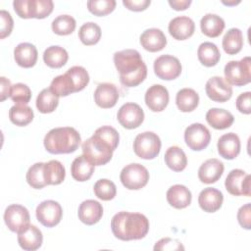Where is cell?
<instances>
[{
	"label": "cell",
	"mask_w": 251,
	"mask_h": 251,
	"mask_svg": "<svg viewBox=\"0 0 251 251\" xmlns=\"http://www.w3.org/2000/svg\"><path fill=\"white\" fill-rule=\"evenodd\" d=\"M119 140L120 135L116 128L110 126L98 127L94 134L82 143L83 155L94 166L105 165L112 159Z\"/></svg>",
	"instance_id": "cell-1"
},
{
	"label": "cell",
	"mask_w": 251,
	"mask_h": 251,
	"mask_svg": "<svg viewBox=\"0 0 251 251\" xmlns=\"http://www.w3.org/2000/svg\"><path fill=\"white\" fill-rule=\"evenodd\" d=\"M113 60L123 85L134 87L146 78L147 67L137 50L126 49L118 51L114 54Z\"/></svg>",
	"instance_id": "cell-2"
},
{
	"label": "cell",
	"mask_w": 251,
	"mask_h": 251,
	"mask_svg": "<svg viewBox=\"0 0 251 251\" xmlns=\"http://www.w3.org/2000/svg\"><path fill=\"white\" fill-rule=\"evenodd\" d=\"M111 228L118 239L124 241L138 240L147 234L149 221L143 214L122 211L112 218Z\"/></svg>",
	"instance_id": "cell-3"
},
{
	"label": "cell",
	"mask_w": 251,
	"mask_h": 251,
	"mask_svg": "<svg viewBox=\"0 0 251 251\" xmlns=\"http://www.w3.org/2000/svg\"><path fill=\"white\" fill-rule=\"evenodd\" d=\"M80 141V135L75 128L63 126L49 130L43 143L45 149L51 154H69L78 148Z\"/></svg>",
	"instance_id": "cell-4"
},
{
	"label": "cell",
	"mask_w": 251,
	"mask_h": 251,
	"mask_svg": "<svg viewBox=\"0 0 251 251\" xmlns=\"http://www.w3.org/2000/svg\"><path fill=\"white\" fill-rule=\"evenodd\" d=\"M14 10L23 19H44L48 17L54 8L51 0H15Z\"/></svg>",
	"instance_id": "cell-5"
},
{
	"label": "cell",
	"mask_w": 251,
	"mask_h": 251,
	"mask_svg": "<svg viewBox=\"0 0 251 251\" xmlns=\"http://www.w3.org/2000/svg\"><path fill=\"white\" fill-rule=\"evenodd\" d=\"M225 77L227 83L242 86L251 81V59L244 57L239 61H229L225 66Z\"/></svg>",
	"instance_id": "cell-6"
},
{
	"label": "cell",
	"mask_w": 251,
	"mask_h": 251,
	"mask_svg": "<svg viewBox=\"0 0 251 251\" xmlns=\"http://www.w3.org/2000/svg\"><path fill=\"white\" fill-rule=\"evenodd\" d=\"M134 153L141 159L151 160L158 156L161 150L160 137L152 131H144L136 135L133 141Z\"/></svg>",
	"instance_id": "cell-7"
},
{
	"label": "cell",
	"mask_w": 251,
	"mask_h": 251,
	"mask_svg": "<svg viewBox=\"0 0 251 251\" xmlns=\"http://www.w3.org/2000/svg\"><path fill=\"white\" fill-rule=\"evenodd\" d=\"M120 179L126 188L138 190L147 184L149 180V173L144 166L133 163L126 165L122 170Z\"/></svg>",
	"instance_id": "cell-8"
},
{
	"label": "cell",
	"mask_w": 251,
	"mask_h": 251,
	"mask_svg": "<svg viewBox=\"0 0 251 251\" xmlns=\"http://www.w3.org/2000/svg\"><path fill=\"white\" fill-rule=\"evenodd\" d=\"M28 210L19 204L9 205L4 213V221L8 228L13 232H21L29 226Z\"/></svg>",
	"instance_id": "cell-9"
},
{
	"label": "cell",
	"mask_w": 251,
	"mask_h": 251,
	"mask_svg": "<svg viewBox=\"0 0 251 251\" xmlns=\"http://www.w3.org/2000/svg\"><path fill=\"white\" fill-rule=\"evenodd\" d=\"M184 140L191 150L201 151L209 145L211 133L204 125L194 123L185 128Z\"/></svg>",
	"instance_id": "cell-10"
},
{
	"label": "cell",
	"mask_w": 251,
	"mask_h": 251,
	"mask_svg": "<svg viewBox=\"0 0 251 251\" xmlns=\"http://www.w3.org/2000/svg\"><path fill=\"white\" fill-rule=\"evenodd\" d=\"M37 221L46 227L57 226L63 216L61 205L54 200H45L41 202L35 211Z\"/></svg>",
	"instance_id": "cell-11"
},
{
	"label": "cell",
	"mask_w": 251,
	"mask_h": 251,
	"mask_svg": "<svg viewBox=\"0 0 251 251\" xmlns=\"http://www.w3.org/2000/svg\"><path fill=\"white\" fill-rule=\"evenodd\" d=\"M154 73L161 79H176L181 73V64L173 55H162L154 61Z\"/></svg>",
	"instance_id": "cell-12"
},
{
	"label": "cell",
	"mask_w": 251,
	"mask_h": 251,
	"mask_svg": "<svg viewBox=\"0 0 251 251\" xmlns=\"http://www.w3.org/2000/svg\"><path fill=\"white\" fill-rule=\"evenodd\" d=\"M250 175H247L243 170L234 169L229 172L226 178V189L234 196H250Z\"/></svg>",
	"instance_id": "cell-13"
},
{
	"label": "cell",
	"mask_w": 251,
	"mask_h": 251,
	"mask_svg": "<svg viewBox=\"0 0 251 251\" xmlns=\"http://www.w3.org/2000/svg\"><path fill=\"white\" fill-rule=\"evenodd\" d=\"M117 118L121 126L127 129L138 127L144 121V112L136 103H126L118 111Z\"/></svg>",
	"instance_id": "cell-14"
},
{
	"label": "cell",
	"mask_w": 251,
	"mask_h": 251,
	"mask_svg": "<svg viewBox=\"0 0 251 251\" xmlns=\"http://www.w3.org/2000/svg\"><path fill=\"white\" fill-rule=\"evenodd\" d=\"M207 96L215 102H226L232 96V88L222 76H212L205 86Z\"/></svg>",
	"instance_id": "cell-15"
},
{
	"label": "cell",
	"mask_w": 251,
	"mask_h": 251,
	"mask_svg": "<svg viewBox=\"0 0 251 251\" xmlns=\"http://www.w3.org/2000/svg\"><path fill=\"white\" fill-rule=\"evenodd\" d=\"M168 89L161 84L150 86L145 93V103L153 112H161L165 110L169 103Z\"/></svg>",
	"instance_id": "cell-16"
},
{
	"label": "cell",
	"mask_w": 251,
	"mask_h": 251,
	"mask_svg": "<svg viewBox=\"0 0 251 251\" xmlns=\"http://www.w3.org/2000/svg\"><path fill=\"white\" fill-rule=\"evenodd\" d=\"M119 100V91L115 84L110 82L99 83L94 91L95 103L103 108L108 109L114 107Z\"/></svg>",
	"instance_id": "cell-17"
},
{
	"label": "cell",
	"mask_w": 251,
	"mask_h": 251,
	"mask_svg": "<svg viewBox=\"0 0 251 251\" xmlns=\"http://www.w3.org/2000/svg\"><path fill=\"white\" fill-rule=\"evenodd\" d=\"M169 32L176 40H185L192 36L195 30L194 22L185 16L174 18L169 24Z\"/></svg>",
	"instance_id": "cell-18"
},
{
	"label": "cell",
	"mask_w": 251,
	"mask_h": 251,
	"mask_svg": "<svg viewBox=\"0 0 251 251\" xmlns=\"http://www.w3.org/2000/svg\"><path fill=\"white\" fill-rule=\"evenodd\" d=\"M77 215L80 222L87 226H92L102 218L103 207L98 201L88 199L79 205Z\"/></svg>",
	"instance_id": "cell-19"
},
{
	"label": "cell",
	"mask_w": 251,
	"mask_h": 251,
	"mask_svg": "<svg viewBox=\"0 0 251 251\" xmlns=\"http://www.w3.org/2000/svg\"><path fill=\"white\" fill-rule=\"evenodd\" d=\"M217 146L221 157L226 160H232L240 152V139L234 132H228L219 138Z\"/></svg>",
	"instance_id": "cell-20"
},
{
	"label": "cell",
	"mask_w": 251,
	"mask_h": 251,
	"mask_svg": "<svg viewBox=\"0 0 251 251\" xmlns=\"http://www.w3.org/2000/svg\"><path fill=\"white\" fill-rule=\"evenodd\" d=\"M224 170V164L220 160L216 158L208 159L200 166L198 170V177L202 182L211 184L220 179Z\"/></svg>",
	"instance_id": "cell-21"
},
{
	"label": "cell",
	"mask_w": 251,
	"mask_h": 251,
	"mask_svg": "<svg viewBox=\"0 0 251 251\" xmlns=\"http://www.w3.org/2000/svg\"><path fill=\"white\" fill-rule=\"evenodd\" d=\"M223 193L213 187L204 188L198 196V204L200 208L207 213H214L218 211L223 204Z\"/></svg>",
	"instance_id": "cell-22"
},
{
	"label": "cell",
	"mask_w": 251,
	"mask_h": 251,
	"mask_svg": "<svg viewBox=\"0 0 251 251\" xmlns=\"http://www.w3.org/2000/svg\"><path fill=\"white\" fill-rule=\"evenodd\" d=\"M141 46L149 52H158L167 45V38L159 28H148L140 35Z\"/></svg>",
	"instance_id": "cell-23"
},
{
	"label": "cell",
	"mask_w": 251,
	"mask_h": 251,
	"mask_svg": "<svg viewBox=\"0 0 251 251\" xmlns=\"http://www.w3.org/2000/svg\"><path fill=\"white\" fill-rule=\"evenodd\" d=\"M42 241V232L33 225H29L18 233V242L20 246L26 251H34L38 249L41 246Z\"/></svg>",
	"instance_id": "cell-24"
},
{
	"label": "cell",
	"mask_w": 251,
	"mask_h": 251,
	"mask_svg": "<svg viewBox=\"0 0 251 251\" xmlns=\"http://www.w3.org/2000/svg\"><path fill=\"white\" fill-rule=\"evenodd\" d=\"M37 49L28 42L18 44L14 49V59L16 63L23 68H31L37 61Z\"/></svg>",
	"instance_id": "cell-25"
},
{
	"label": "cell",
	"mask_w": 251,
	"mask_h": 251,
	"mask_svg": "<svg viewBox=\"0 0 251 251\" xmlns=\"http://www.w3.org/2000/svg\"><path fill=\"white\" fill-rule=\"evenodd\" d=\"M191 199L190 190L181 184H175L167 191V201L176 209L186 208L191 203Z\"/></svg>",
	"instance_id": "cell-26"
},
{
	"label": "cell",
	"mask_w": 251,
	"mask_h": 251,
	"mask_svg": "<svg viewBox=\"0 0 251 251\" xmlns=\"http://www.w3.org/2000/svg\"><path fill=\"white\" fill-rule=\"evenodd\" d=\"M206 121L216 129H226L232 125L234 118L230 112L225 109L212 108L206 113Z\"/></svg>",
	"instance_id": "cell-27"
},
{
	"label": "cell",
	"mask_w": 251,
	"mask_h": 251,
	"mask_svg": "<svg viewBox=\"0 0 251 251\" xmlns=\"http://www.w3.org/2000/svg\"><path fill=\"white\" fill-rule=\"evenodd\" d=\"M71 173L75 180L86 181L94 173V165L84 155H80L73 161Z\"/></svg>",
	"instance_id": "cell-28"
},
{
	"label": "cell",
	"mask_w": 251,
	"mask_h": 251,
	"mask_svg": "<svg viewBox=\"0 0 251 251\" xmlns=\"http://www.w3.org/2000/svg\"><path fill=\"white\" fill-rule=\"evenodd\" d=\"M201 31L208 37H218L225 28V21L216 14H206L200 21Z\"/></svg>",
	"instance_id": "cell-29"
},
{
	"label": "cell",
	"mask_w": 251,
	"mask_h": 251,
	"mask_svg": "<svg viewBox=\"0 0 251 251\" xmlns=\"http://www.w3.org/2000/svg\"><path fill=\"white\" fill-rule=\"evenodd\" d=\"M166 165L175 172H181L186 168L187 158L184 151L178 146H171L165 153Z\"/></svg>",
	"instance_id": "cell-30"
},
{
	"label": "cell",
	"mask_w": 251,
	"mask_h": 251,
	"mask_svg": "<svg viewBox=\"0 0 251 251\" xmlns=\"http://www.w3.org/2000/svg\"><path fill=\"white\" fill-rule=\"evenodd\" d=\"M69 59L68 52L65 48L53 45L48 47L43 53V61L44 63L53 69H59L63 67Z\"/></svg>",
	"instance_id": "cell-31"
},
{
	"label": "cell",
	"mask_w": 251,
	"mask_h": 251,
	"mask_svg": "<svg viewBox=\"0 0 251 251\" xmlns=\"http://www.w3.org/2000/svg\"><path fill=\"white\" fill-rule=\"evenodd\" d=\"M176 103L179 111L191 112L198 106L199 95L192 88H182L176 93Z\"/></svg>",
	"instance_id": "cell-32"
},
{
	"label": "cell",
	"mask_w": 251,
	"mask_h": 251,
	"mask_svg": "<svg viewBox=\"0 0 251 251\" xmlns=\"http://www.w3.org/2000/svg\"><path fill=\"white\" fill-rule=\"evenodd\" d=\"M198 60L205 67H213L218 64L221 58V53L216 44L212 42H203L197 50Z\"/></svg>",
	"instance_id": "cell-33"
},
{
	"label": "cell",
	"mask_w": 251,
	"mask_h": 251,
	"mask_svg": "<svg viewBox=\"0 0 251 251\" xmlns=\"http://www.w3.org/2000/svg\"><path fill=\"white\" fill-rule=\"evenodd\" d=\"M243 46V34L239 28H230L223 38V48L228 55L237 54Z\"/></svg>",
	"instance_id": "cell-34"
},
{
	"label": "cell",
	"mask_w": 251,
	"mask_h": 251,
	"mask_svg": "<svg viewBox=\"0 0 251 251\" xmlns=\"http://www.w3.org/2000/svg\"><path fill=\"white\" fill-rule=\"evenodd\" d=\"M65 167L61 162L51 160L48 163H44V176L47 185H57L62 183L65 179Z\"/></svg>",
	"instance_id": "cell-35"
},
{
	"label": "cell",
	"mask_w": 251,
	"mask_h": 251,
	"mask_svg": "<svg viewBox=\"0 0 251 251\" xmlns=\"http://www.w3.org/2000/svg\"><path fill=\"white\" fill-rule=\"evenodd\" d=\"M10 121L19 126H25L33 120V111L26 104H16L9 111Z\"/></svg>",
	"instance_id": "cell-36"
},
{
	"label": "cell",
	"mask_w": 251,
	"mask_h": 251,
	"mask_svg": "<svg viewBox=\"0 0 251 251\" xmlns=\"http://www.w3.org/2000/svg\"><path fill=\"white\" fill-rule=\"evenodd\" d=\"M51 91L59 96H68L71 93L75 92V83L69 74L66 72L64 75H60L53 78L50 83Z\"/></svg>",
	"instance_id": "cell-37"
},
{
	"label": "cell",
	"mask_w": 251,
	"mask_h": 251,
	"mask_svg": "<svg viewBox=\"0 0 251 251\" xmlns=\"http://www.w3.org/2000/svg\"><path fill=\"white\" fill-rule=\"evenodd\" d=\"M59 104V97L50 88H44L36 98V108L42 114L52 113Z\"/></svg>",
	"instance_id": "cell-38"
},
{
	"label": "cell",
	"mask_w": 251,
	"mask_h": 251,
	"mask_svg": "<svg viewBox=\"0 0 251 251\" xmlns=\"http://www.w3.org/2000/svg\"><path fill=\"white\" fill-rule=\"evenodd\" d=\"M78 37L84 45H94L101 38V28L95 23H85L78 30Z\"/></svg>",
	"instance_id": "cell-39"
},
{
	"label": "cell",
	"mask_w": 251,
	"mask_h": 251,
	"mask_svg": "<svg viewBox=\"0 0 251 251\" xmlns=\"http://www.w3.org/2000/svg\"><path fill=\"white\" fill-rule=\"evenodd\" d=\"M27 183L35 189H40L47 185L44 176V163H35L33 164L26 173L25 176Z\"/></svg>",
	"instance_id": "cell-40"
},
{
	"label": "cell",
	"mask_w": 251,
	"mask_h": 251,
	"mask_svg": "<svg viewBox=\"0 0 251 251\" xmlns=\"http://www.w3.org/2000/svg\"><path fill=\"white\" fill-rule=\"evenodd\" d=\"M75 20L70 15H60L51 24L52 30L58 35L71 34L75 29Z\"/></svg>",
	"instance_id": "cell-41"
},
{
	"label": "cell",
	"mask_w": 251,
	"mask_h": 251,
	"mask_svg": "<svg viewBox=\"0 0 251 251\" xmlns=\"http://www.w3.org/2000/svg\"><path fill=\"white\" fill-rule=\"evenodd\" d=\"M93 191L99 199L109 201L116 196L117 187L112 180L107 178H101L95 182Z\"/></svg>",
	"instance_id": "cell-42"
},
{
	"label": "cell",
	"mask_w": 251,
	"mask_h": 251,
	"mask_svg": "<svg viewBox=\"0 0 251 251\" xmlns=\"http://www.w3.org/2000/svg\"><path fill=\"white\" fill-rule=\"evenodd\" d=\"M116 7L115 0H89L87 8L90 13L95 16H106L114 11Z\"/></svg>",
	"instance_id": "cell-43"
},
{
	"label": "cell",
	"mask_w": 251,
	"mask_h": 251,
	"mask_svg": "<svg viewBox=\"0 0 251 251\" xmlns=\"http://www.w3.org/2000/svg\"><path fill=\"white\" fill-rule=\"evenodd\" d=\"M67 73L75 83V92L82 90L89 82V75L87 71L81 66H74L70 68Z\"/></svg>",
	"instance_id": "cell-44"
},
{
	"label": "cell",
	"mask_w": 251,
	"mask_h": 251,
	"mask_svg": "<svg viewBox=\"0 0 251 251\" xmlns=\"http://www.w3.org/2000/svg\"><path fill=\"white\" fill-rule=\"evenodd\" d=\"M10 97L16 104H27L31 98V91L26 84L19 82L12 86Z\"/></svg>",
	"instance_id": "cell-45"
},
{
	"label": "cell",
	"mask_w": 251,
	"mask_h": 251,
	"mask_svg": "<svg viewBox=\"0 0 251 251\" xmlns=\"http://www.w3.org/2000/svg\"><path fill=\"white\" fill-rule=\"evenodd\" d=\"M0 19H1V29H0V38L4 39L8 35L11 34L13 26H14V22L12 19V16L10 15L9 12L5 10L0 11Z\"/></svg>",
	"instance_id": "cell-46"
},
{
	"label": "cell",
	"mask_w": 251,
	"mask_h": 251,
	"mask_svg": "<svg viewBox=\"0 0 251 251\" xmlns=\"http://www.w3.org/2000/svg\"><path fill=\"white\" fill-rule=\"evenodd\" d=\"M154 250H184V247L177 239L166 237L156 242Z\"/></svg>",
	"instance_id": "cell-47"
},
{
	"label": "cell",
	"mask_w": 251,
	"mask_h": 251,
	"mask_svg": "<svg viewBox=\"0 0 251 251\" xmlns=\"http://www.w3.org/2000/svg\"><path fill=\"white\" fill-rule=\"evenodd\" d=\"M237 220L239 225L245 228H251V210H250V203H247L241 206L237 212Z\"/></svg>",
	"instance_id": "cell-48"
},
{
	"label": "cell",
	"mask_w": 251,
	"mask_h": 251,
	"mask_svg": "<svg viewBox=\"0 0 251 251\" xmlns=\"http://www.w3.org/2000/svg\"><path fill=\"white\" fill-rule=\"evenodd\" d=\"M250 97H251L250 91L243 92L237 97L235 103H236V108L240 113L246 114V115H249L251 113Z\"/></svg>",
	"instance_id": "cell-49"
},
{
	"label": "cell",
	"mask_w": 251,
	"mask_h": 251,
	"mask_svg": "<svg viewBox=\"0 0 251 251\" xmlns=\"http://www.w3.org/2000/svg\"><path fill=\"white\" fill-rule=\"evenodd\" d=\"M151 1L150 0H124L123 4L130 11L134 12H140L144 11L149 5Z\"/></svg>",
	"instance_id": "cell-50"
},
{
	"label": "cell",
	"mask_w": 251,
	"mask_h": 251,
	"mask_svg": "<svg viewBox=\"0 0 251 251\" xmlns=\"http://www.w3.org/2000/svg\"><path fill=\"white\" fill-rule=\"evenodd\" d=\"M1 79V97H0V101H4L5 99H7L8 97H10L11 95V91H12V84H11V81L6 78L5 76H1L0 77Z\"/></svg>",
	"instance_id": "cell-51"
},
{
	"label": "cell",
	"mask_w": 251,
	"mask_h": 251,
	"mask_svg": "<svg viewBox=\"0 0 251 251\" xmlns=\"http://www.w3.org/2000/svg\"><path fill=\"white\" fill-rule=\"evenodd\" d=\"M169 4L173 9H175L176 11H182V10L187 9L190 6L191 0H180V1L179 0H173V1L170 0Z\"/></svg>",
	"instance_id": "cell-52"
},
{
	"label": "cell",
	"mask_w": 251,
	"mask_h": 251,
	"mask_svg": "<svg viewBox=\"0 0 251 251\" xmlns=\"http://www.w3.org/2000/svg\"><path fill=\"white\" fill-rule=\"evenodd\" d=\"M240 1H233V2H225V1H223V3L225 4V5H236V4H238Z\"/></svg>",
	"instance_id": "cell-53"
}]
</instances>
